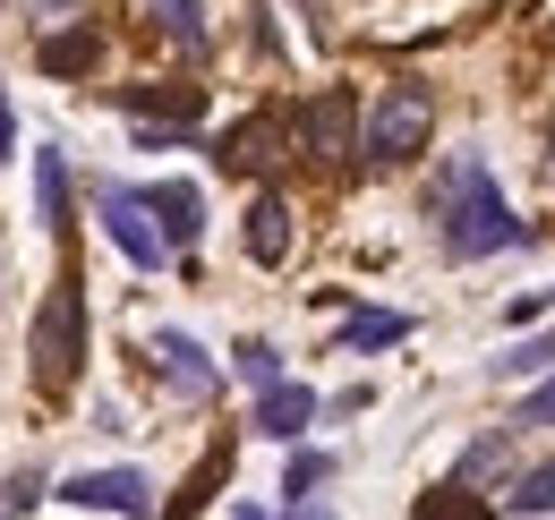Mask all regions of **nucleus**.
<instances>
[{"label": "nucleus", "mask_w": 555, "mask_h": 520, "mask_svg": "<svg viewBox=\"0 0 555 520\" xmlns=\"http://www.w3.org/2000/svg\"><path fill=\"white\" fill-rule=\"evenodd\" d=\"M436 239H444L453 264L495 257V248L521 239V222H513V205H504V188L487 180L479 154H453V162H444V180H436Z\"/></svg>", "instance_id": "obj_1"}, {"label": "nucleus", "mask_w": 555, "mask_h": 520, "mask_svg": "<svg viewBox=\"0 0 555 520\" xmlns=\"http://www.w3.org/2000/svg\"><path fill=\"white\" fill-rule=\"evenodd\" d=\"M26 359H35V385H43V392H69L77 385V367H86V282H77V264L43 290L35 333H26Z\"/></svg>", "instance_id": "obj_2"}, {"label": "nucleus", "mask_w": 555, "mask_h": 520, "mask_svg": "<svg viewBox=\"0 0 555 520\" xmlns=\"http://www.w3.org/2000/svg\"><path fill=\"white\" fill-rule=\"evenodd\" d=\"M427 136H436V86H427V77L376 86V103H367V120H359V154L393 171V162L427 154Z\"/></svg>", "instance_id": "obj_3"}, {"label": "nucleus", "mask_w": 555, "mask_h": 520, "mask_svg": "<svg viewBox=\"0 0 555 520\" xmlns=\"http://www.w3.org/2000/svg\"><path fill=\"white\" fill-rule=\"evenodd\" d=\"M359 120H367V112H359V94H350V86H317V94L291 112V136H299V154H308V162L350 171V162H359Z\"/></svg>", "instance_id": "obj_4"}, {"label": "nucleus", "mask_w": 555, "mask_h": 520, "mask_svg": "<svg viewBox=\"0 0 555 520\" xmlns=\"http://www.w3.org/2000/svg\"><path fill=\"white\" fill-rule=\"evenodd\" d=\"M94 213H103V231H112V248L138 264V273H154V264L171 257V239H163V222H154V205H145L138 188H94Z\"/></svg>", "instance_id": "obj_5"}, {"label": "nucleus", "mask_w": 555, "mask_h": 520, "mask_svg": "<svg viewBox=\"0 0 555 520\" xmlns=\"http://www.w3.org/2000/svg\"><path fill=\"white\" fill-rule=\"evenodd\" d=\"M61 504L112 512V520H154V478L145 469H77V478H61Z\"/></svg>", "instance_id": "obj_6"}, {"label": "nucleus", "mask_w": 555, "mask_h": 520, "mask_svg": "<svg viewBox=\"0 0 555 520\" xmlns=\"http://www.w3.org/2000/svg\"><path fill=\"white\" fill-rule=\"evenodd\" d=\"M282 145H291V112H248L214 136V162L222 171H266V162H282Z\"/></svg>", "instance_id": "obj_7"}, {"label": "nucleus", "mask_w": 555, "mask_h": 520, "mask_svg": "<svg viewBox=\"0 0 555 520\" xmlns=\"http://www.w3.org/2000/svg\"><path fill=\"white\" fill-rule=\"evenodd\" d=\"M145 350H154V376L180 392V401H214V392H222V367H214V359L189 341V333H154Z\"/></svg>", "instance_id": "obj_8"}, {"label": "nucleus", "mask_w": 555, "mask_h": 520, "mask_svg": "<svg viewBox=\"0 0 555 520\" xmlns=\"http://www.w3.org/2000/svg\"><path fill=\"white\" fill-rule=\"evenodd\" d=\"M112 103L138 112V120H171V129L189 136V129H197V112H206V86H120Z\"/></svg>", "instance_id": "obj_9"}, {"label": "nucleus", "mask_w": 555, "mask_h": 520, "mask_svg": "<svg viewBox=\"0 0 555 520\" xmlns=\"http://www.w3.org/2000/svg\"><path fill=\"white\" fill-rule=\"evenodd\" d=\"M145 205H154V222H163V239H171V248H197V231H206V196L189 188V180L145 188Z\"/></svg>", "instance_id": "obj_10"}, {"label": "nucleus", "mask_w": 555, "mask_h": 520, "mask_svg": "<svg viewBox=\"0 0 555 520\" xmlns=\"http://www.w3.org/2000/svg\"><path fill=\"white\" fill-rule=\"evenodd\" d=\"M317 418V392L308 385H274V392H257V435H274V444H299V427Z\"/></svg>", "instance_id": "obj_11"}, {"label": "nucleus", "mask_w": 555, "mask_h": 520, "mask_svg": "<svg viewBox=\"0 0 555 520\" xmlns=\"http://www.w3.org/2000/svg\"><path fill=\"white\" fill-rule=\"evenodd\" d=\"M94 61H103V26H61V35L35 43V68H43V77H86Z\"/></svg>", "instance_id": "obj_12"}, {"label": "nucleus", "mask_w": 555, "mask_h": 520, "mask_svg": "<svg viewBox=\"0 0 555 520\" xmlns=\"http://www.w3.org/2000/svg\"><path fill=\"white\" fill-rule=\"evenodd\" d=\"M35 222L69 231V162H61V145H35Z\"/></svg>", "instance_id": "obj_13"}, {"label": "nucleus", "mask_w": 555, "mask_h": 520, "mask_svg": "<svg viewBox=\"0 0 555 520\" xmlns=\"http://www.w3.org/2000/svg\"><path fill=\"white\" fill-rule=\"evenodd\" d=\"M248 257H257V264H282V257H291V205H282L274 188L248 205Z\"/></svg>", "instance_id": "obj_14"}, {"label": "nucleus", "mask_w": 555, "mask_h": 520, "mask_svg": "<svg viewBox=\"0 0 555 520\" xmlns=\"http://www.w3.org/2000/svg\"><path fill=\"white\" fill-rule=\"evenodd\" d=\"M145 9H154V26H163V35H171L189 61L206 52V0H145Z\"/></svg>", "instance_id": "obj_15"}, {"label": "nucleus", "mask_w": 555, "mask_h": 520, "mask_svg": "<svg viewBox=\"0 0 555 520\" xmlns=\"http://www.w3.org/2000/svg\"><path fill=\"white\" fill-rule=\"evenodd\" d=\"M402 333H411V316H393V308H359V316L343 325V350H393Z\"/></svg>", "instance_id": "obj_16"}, {"label": "nucleus", "mask_w": 555, "mask_h": 520, "mask_svg": "<svg viewBox=\"0 0 555 520\" xmlns=\"http://www.w3.org/2000/svg\"><path fill=\"white\" fill-rule=\"evenodd\" d=\"M504 495H513V512H555V460H530Z\"/></svg>", "instance_id": "obj_17"}, {"label": "nucleus", "mask_w": 555, "mask_h": 520, "mask_svg": "<svg viewBox=\"0 0 555 520\" xmlns=\"http://www.w3.org/2000/svg\"><path fill=\"white\" fill-rule=\"evenodd\" d=\"M418 520H495V512H487L470 486H436V495L418 504Z\"/></svg>", "instance_id": "obj_18"}, {"label": "nucleus", "mask_w": 555, "mask_h": 520, "mask_svg": "<svg viewBox=\"0 0 555 520\" xmlns=\"http://www.w3.org/2000/svg\"><path fill=\"white\" fill-rule=\"evenodd\" d=\"M325 478H334V453H291V478H282V495H291V504H308Z\"/></svg>", "instance_id": "obj_19"}, {"label": "nucleus", "mask_w": 555, "mask_h": 520, "mask_svg": "<svg viewBox=\"0 0 555 520\" xmlns=\"http://www.w3.org/2000/svg\"><path fill=\"white\" fill-rule=\"evenodd\" d=\"M222 469H231V453H206V469H197V478H189V486H180V495H171V520L206 512V495H214V478H222Z\"/></svg>", "instance_id": "obj_20"}, {"label": "nucleus", "mask_w": 555, "mask_h": 520, "mask_svg": "<svg viewBox=\"0 0 555 520\" xmlns=\"http://www.w3.org/2000/svg\"><path fill=\"white\" fill-rule=\"evenodd\" d=\"M240 376H248L257 392H274L282 385V350L274 341H240Z\"/></svg>", "instance_id": "obj_21"}, {"label": "nucleus", "mask_w": 555, "mask_h": 520, "mask_svg": "<svg viewBox=\"0 0 555 520\" xmlns=\"http://www.w3.org/2000/svg\"><path fill=\"white\" fill-rule=\"evenodd\" d=\"M539 367H555V341H513L495 359V376H539Z\"/></svg>", "instance_id": "obj_22"}, {"label": "nucleus", "mask_w": 555, "mask_h": 520, "mask_svg": "<svg viewBox=\"0 0 555 520\" xmlns=\"http://www.w3.org/2000/svg\"><path fill=\"white\" fill-rule=\"evenodd\" d=\"M513 427H555V385H547V392H530V401L513 410Z\"/></svg>", "instance_id": "obj_23"}, {"label": "nucleus", "mask_w": 555, "mask_h": 520, "mask_svg": "<svg viewBox=\"0 0 555 520\" xmlns=\"http://www.w3.org/2000/svg\"><path fill=\"white\" fill-rule=\"evenodd\" d=\"M26 504H43V478H9L0 486V512H26Z\"/></svg>", "instance_id": "obj_24"}, {"label": "nucleus", "mask_w": 555, "mask_h": 520, "mask_svg": "<svg viewBox=\"0 0 555 520\" xmlns=\"http://www.w3.org/2000/svg\"><path fill=\"white\" fill-rule=\"evenodd\" d=\"M9 145H17V112H9V94H0V162H9Z\"/></svg>", "instance_id": "obj_25"}, {"label": "nucleus", "mask_w": 555, "mask_h": 520, "mask_svg": "<svg viewBox=\"0 0 555 520\" xmlns=\"http://www.w3.org/2000/svg\"><path fill=\"white\" fill-rule=\"evenodd\" d=\"M299 520H334V512H325V504H299Z\"/></svg>", "instance_id": "obj_26"}, {"label": "nucleus", "mask_w": 555, "mask_h": 520, "mask_svg": "<svg viewBox=\"0 0 555 520\" xmlns=\"http://www.w3.org/2000/svg\"><path fill=\"white\" fill-rule=\"evenodd\" d=\"M35 9H61V0H35Z\"/></svg>", "instance_id": "obj_27"}, {"label": "nucleus", "mask_w": 555, "mask_h": 520, "mask_svg": "<svg viewBox=\"0 0 555 520\" xmlns=\"http://www.w3.org/2000/svg\"><path fill=\"white\" fill-rule=\"evenodd\" d=\"M240 520H266V512H240Z\"/></svg>", "instance_id": "obj_28"}, {"label": "nucleus", "mask_w": 555, "mask_h": 520, "mask_svg": "<svg viewBox=\"0 0 555 520\" xmlns=\"http://www.w3.org/2000/svg\"><path fill=\"white\" fill-rule=\"evenodd\" d=\"M547 171H555V162H547Z\"/></svg>", "instance_id": "obj_29"}]
</instances>
